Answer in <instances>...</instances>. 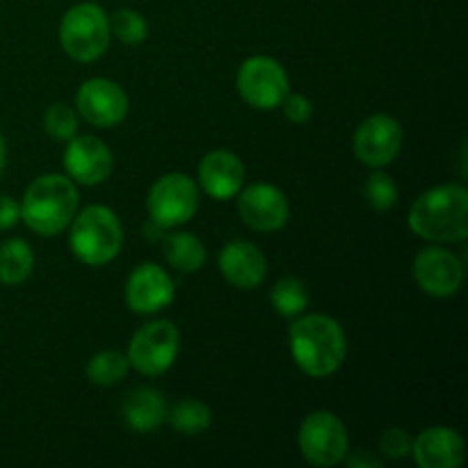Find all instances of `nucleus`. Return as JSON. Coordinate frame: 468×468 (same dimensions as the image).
Wrapping results in <instances>:
<instances>
[{
    "label": "nucleus",
    "instance_id": "f257e3e1",
    "mask_svg": "<svg viewBox=\"0 0 468 468\" xmlns=\"http://www.w3.org/2000/svg\"><path fill=\"white\" fill-rule=\"evenodd\" d=\"M291 355L309 378H329L343 366L347 341L341 324L323 314L297 318L288 332Z\"/></svg>",
    "mask_w": 468,
    "mask_h": 468
},
{
    "label": "nucleus",
    "instance_id": "f03ea898",
    "mask_svg": "<svg viewBox=\"0 0 468 468\" xmlns=\"http://www.w3.org/2000/svg\"><path fill=\"white\" fill-rule=\"evenodd\" d=\"M410 229L430 242H462L468 236V192L446 183L423 192L410 210Z\"/></svg>",
    "mask_w": 468,
    "mask_h": 468
},
{
    "label": "nucleus",
    "instance_id": "7ed1b4c3",
    "mask_svg": "<svg viewBox=\"0 0 468 468\" xmlns=\"http://www.w3.org/2000/svg\"><path fill=\"white\" fill-rule=\"evenodd\" d=\"M78 210V190L67 176L46 174L30 183L21 201V219L39 236H58Z\"/></svg>",
    "mask_w": 468,
    "mask_h": 468
},
{
    "label": "nucleus",
    "instance_id": "20e7f679",
    "mask_svg": "<svg viewBox=\"0 0 468 468\" xmlns=\"http://www.w3.org/2000/svg\"><path fill=\"white\" fill-rule=\"evenodd\" d=\"M71 250L85 265H105L119 254L123 242L122 222L108 206H87L71 219Z\"/></svg>",
    "mask_w": 468,
    "mask_h": 468
},
{
    "label": "nucleus",
    "instance_id": "39448f33",
    "mask_svg": "<svg viewBox=\"0 0 468 468\" xmlns=\"http://www.w3.org/2000/svg\"><path fill=\"white\" fill-rule=\"evenodd\" d=\"M59 41L69 58L94 62L108 50L110 21L96 3H80L64 14L59 23Z\"/></svg>",
    "mask_w": 468,
    "mask_h": 468
},
{
    "label": "nucleus",
    "instance_id": "423d86ee",
    "mask_svg": "<svg viewBox=\"0 0 468 468\" xmlns=\"http://www.w3.org/2000/svg\"><path fill=\"white\" fill-rule=\"evenodd\" d=\"M181 347V334L169 320H155L135 332L128 346V364L146 378H158L172 368Z\"/></svg>",
    "mask_w": 468,
    "mask_h": 468
},
{
    "label": "nucleus",
    "instance_id": "0eeeda50",
    "mask_svg": "<svg viewBox=\"0 0 468 468\" xmlns=\"http://www.w3.org/2000/svg\"><path fill=\"white\" fill-rule=\"evenodd\" d=\"M300 451L314 466H336L347 455V430L332 411H314L300 428Z\"/></svg>",
    "mask_w": 468,
    "mask_h": 468
},
{
    "label": "nucleus",
    "instance_id": "6e6552de",
    "mask_svg": "<svg viewBox=\"0 0 468 468\" xmlns=\"http://www.w3.org/2000/svg\"><path fill=\"white\" fill-rule=\"evenodd\" d=\"M146 206H149L151 219H155L160 227H178L195 218L199 208V190L187 174H167L154 183Z\"/></svg>",
    "mask_w": 468,
    "mask_h": 468
},
{
    "label": "nucleus",
    "instance_id": "1a4fd4ad",
    "mask_svg": "<svg viewBox=\"0 0 468 468\" xmlns=\"http://www.w3.org/2000/svg\"><path fill=\"white\" fill-rule=\"evenodd\" d=\"M288 73L277 59L256 55L242 62L238 71V91L242 99L259 110H274L288 94Z\"/></svg>",
    "mask_w": 468,
    "mask_h": 468
},
{
    "label": "nucleus",
    "instance_id": "9d476101",
    "mask_svg": "<svg viewBox=\"0 0 468 468\" xmlns=\"http://www.w3.org/2000/svg\"><path fill=\"white\" fill-rule=\"evenodd\" d=\"M405 133L388 114H373L355 133V155L368 167H384L400 154Z\"/></svg>",
    "mask_w": 468,
    "mask_h": 468
},
{
    "label": "nucleus",
    "instance_id": "9b49d317",
    "mask_svg": "<svg viewBox=\"0 0 468 468\" xmlns=\"http://www.w3.org/2000/svg\"><path fill=\"white\" fill-rule=\"evenodd\" d=\"M238 195V213L247 227L261 233H272L286 227L291 206L279 187L270 183H254Z\"/></svg>",
    "mask_w": 468,
    "mask_h": 468
},
{
    "label": "nucleus",
    "instance_id": "f8f14e48",
    "mask_svg": "<svg viewBox=\"0 0 468 468\" xmlns=\"http://www.w3.org/2000/svg\"><path fill=\"white\" fill-rule=\"evenodd\" d=\"M76 105L80 117H85L91 126L110 128L126 117L128 96L117 82L108 78H91L78 90Z\"/></svg>",
    "mask_w": 468,
    "mask_h": 468
},
{
    "label": "nucleus",
    "instance_id": "ddd939ff",
    "mask_svg": "<svg viewBox=\"0 0 468 468\" xmlns=\"http://www.w3.org/2000/svg\"><path fill=\"white\" fill-rule=\"evenodd\" d=\"M414 277L428 295L451 297L464 282V268L452 251L443 247H428L416 254Z\"/></svg>",
    "mask_w": 468,
    "mask_h": 468
},
{
    "label": "nucleus",
    "instance_id": "4468645a",
    "mask_svg": "<svg viewBox=\"0 0 468 468\" xmlns=\"http://www.w3.org/2000/svg\"><path fill=\"white\" fill-rule=\"evenodd\" d=\"M64 167L73 181L82 186H99L112 172V151L94 135H73L64 151Z\"/></svg>",
    "mask_w": 468,
    "mask_h": 468
},
{
    "label": "nucleus",
    "instance_id": "2eb2a0df",
    "mask_svg": "<svg viewBox=\"0 0 468 468\" xmlns=\"http://www.w3.org/2000/svg\"><path fill=\"white\" fill-rule=\"evenodd\" d=\"M172 277L154 263H144L128 277L126 304L135 314H158L174 300Z\"/></svg>",
    "mask_w": 468,
    "mask_h": 468
},
{
    "label": "nucleus",
    "instance_id": "dca6fc26",
    "mask_svg": "<svg viewBox=\"0 0 468 468\" xmlns=\"http://www.w3.org/2000/svg\"><path fill=\"white\" fill-rule=\"evenodd\" d=\"M219 270L231 286L251 291L263 283L268 274V261L254 242L236 240L224 245V250L219 251Z\"/></svg>",
    "mask_w": 468,
    "mask_h": 468
},
{
    "label": "nucleus",
    "instance_id": "f3484780",
    "mask_svg": "<svg viewBox=\"0 0 468 468\" xmlns=\"http://www.w3.org/2000/svg\"><path fill=\"white\" fill-rule=\"evenodd\" d=\"M199 183L206 195H210L213 199L227 201L242 190L245 165L233 151H210L199 165Z\"/></svg>",
    "mask_w": 468,
    "mask_h": 468
},
{
    "label": "nucleus",
    "instance_id": "a211bd4d",
    "mask_svg": "<svg viewBox=\"0 0 468 468\" xmlns=\"http://www.w3.org/2000/svg\"><path fill=\"white\" fill-rule=\"evenodd\" d=\"M411 452L420 468H457L466 460L464 439L452 428L423 430L416 437Z\"/></svg>",
    "mask_w": 468,
    "mask_h": 468
},
{
    "label": "nucleus",
    "instance_id": "6ab92c4d",
    "mask_svg": "<svg viewBox=\"0 0 468 468\" xmlns=\"http://www.w3.org/2000/svg\"><path fill=\"white\" fill-rule=\"evenodd\" d=\"M122 414L128 428L140 434H149L167 419V402H165L163 393L155 391V388L140 387L128 393Z\"/></svg>",
    "mask_w": 468,
    "mask_h": 468
},
{
    "label": "nucleus",
    "instance_id": "aec40b11",
    "mask_svg": "<svg viewBox=\"0 0 468 468\" xmlns=\"http://www.w3.org/2000/svg\"><path fill=\"white\" fill-rule=\"evenodd\" d=\"M163 254L172 268L181 272H197L206 263V247L192 233H169L163 238Z\"/></svg>",
    "mask_w": 468,
    "mask_h": 468
},
{
    "label": "nucleus",
    "instance_id": "412c9836",
    "mask_svg": "<svg viewBox=\"0 0 468 468\" xmlns=\"http://www.w3.org/2000/svg\"><path fill=\"white\" fill-rule=\"evenodd\" d=\"M35 268V254L21 238H12L0 245V283L18 286L26 282Z\"/></svg>",
    "mask_w": 468,
    "mask_h": 468
},
{
    "label": "nucleus",
    "instance_id": "4be33fe9",
    "mask_svg": "<svg viewBox=\"0 0 468 468\" xmlns=\"http://www.w3.org/2000/svg\"><path fill=\"white\" fill-rule=\"evenodd\" d=\"M270 302L279 315L295 318V315L304 314V309L309 306V291H306L304 282H300L297 277H283L274 283Z\"/></svg>",
    "mask_w": 468,
    "mask_h": 468
},
{
    "label": "nucleus",
    "instance_id": "5701e85b",
    "mask_svg": "<svg viewBox=\"0 0 468 468\" xmlns=\"http://www.w3.org/2000/svg\"><path fill=\"white\" fill-rule=\"evenodd\" d=\"M167 420L181 434H201L213 423V414L199 400H181L167 410Z\"/></svg>",
    "mask_w": 468,
    "mask_h": 468
},
{
    "label": "nucleus",
    "instance_id": "b1692460",
    "mask_svg": "<svg viewBox=\"0 0 468 468\" xmlns=\"http://www.w3.org/2000/svg\"><path fill=\"white\" fill-rule=\"evenodd\" d=\"M128 370H131V364L126 355L117 350H105L91 356L87 364V378L99 387H112L126 378Z\"/></svg>",
    "mask_w": 468,
    "mask_h": 468
},
{
    "label": "nucleus",
    "instance_id": "393cba45",
    "mask_svg": "<svg viewBox=\"0 0 468 468\" xmlns=\"http://www.w3.org/2000/svg\"><path fill=\"white\" fill-rule=\"evenodd\" d=\"M110 35L117 37L122 44L137 46L149 35V23L135 9H117L110 18Z\"/></svg>",
    "mask_w": 468,
    "mask_h": 468
},
{
    "label": "nucleus",
    "instance_id": "a878e982",
    "mask_svg": "<svg viewBox=\"0 0 468 468\" xmlns=\"http://www.w3.org/2000/svg\"><path fill=\"white\" fill-rule=\"evenodd\" d=\"M364 197L370 208L378 210V213H387V210H391L396 206L398 187L388 174L375 172L366 178Z\"/></svg>",
    "mask_w": 468,
    "mask_h": 468
},
{
    "label": "nucleus",
    "instance_id": "bb28decb",
    "mask_svg": "<svg viewBox=\"0 0 468 468\" xmlns=\"http://www.w3.org/2000/svg\"><path fill=\"white\" fill-rule=\"evenodd\" d=\"M44 131L53 140H71L78 131V114L67 103L50 105L44 112Z\"/></svg>",
    "mask_w": 468,
    "mask_h": 468
},
{
    "label": "nucleus",
    "instance_id": "cd10ccee",
    "mask_svg": "<svg viewBox=\"0 0 468 468\" xmlns=\"http://www.w3.org/2000/svg\"><path fill=\"white\" fill-rule=\"evenodd\" d=\"M411 446H414V439L410 437V432L402 428H391L382 434L379 439V448L387 457L391 460H402V457L411 455Z\"/></svg>",
    "mask_w": 468,
    "mask_h": 468
},
{
    "label": "nucleus",
    "instance_id": "c85d7f7f",
    "mask_svg": "<svg viewBox=\"0 0 468 468\" xmlns=\"http://www.w3.org/2000/svg\"><path fill=\"white\" fill-rule=\"evenodd\" d=\"M283 114H286L288 122L292 123H306L314 117V105L306 99L304 94H286V99L282 101Z\"/></svg>",
    "mask_w": 468,
    "mask_h": 468
},
{
    "label": "nucleus",
    "instance_id": "c756f323",
    "mask_svg": "<svg viewBox=\"0 0 468 468\" xmlns=\"http://www.w3.org/2000/svg\"><path fill=\"white\" fill-rule=\"evenodd\" d=\"M21 219V206L12 197H0V231H7Z\"/></svg>",
    "mask_w": 468,
    "mask_h": 468
},
{
    "label": "nucleus",
    "instance_id": "7c9ffc66",
    "mask_svg": "<svg viewBox=\"0 0 468 468\" xmlns=\"http://www.w3.org/2000/svg\"><path fill=\"white\" fill-rule=\"evenodd\" d=\"M347 464H350L352 468H379L382 466V460H378V457H370L368 452H359V455H352L350 460H347Z\"/></svg>",
    "mask_w": 468,
    "mask_h": 468
},
{
    "label": "nucleus",
    "instance_id": "2f4dec72",
    "mask_svg": "<svg viewBox=\"0 0 468 468\" xmlns=\"http://www.w3.org/2000/svg\"><path fill=\"white\" fill-rule=\"evenodd\" d=\"M146 238H149V240H158V238H165V227H160L155 219H151V222L146 224Z\"/></svg>",
    "mask_w": 468,
    "mask_h": 468
},
{
    "label": "nucleus",
    "instance_id": "473e14b6",
    "mask_svg": "<svg viewBox=\"0 0 468 468\" xmlns=\"http://www.w3.org/2000/svg\"><path fill=\"white\" fill-rule=\"evenodd\" d=\"M5 165H7V149H5V140L3 135H0V176H3L5 172Z\"/></svg>",
    "mask_w": 468,
    "mask_h": 468
}]
</instances>
